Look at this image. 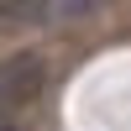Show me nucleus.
Returning a JSON list of instances; mask_svg holds the SVG:
<instances>
[{
    "label": "nucleus",
    "instance_id": "nucleus-2",
    "mask_svg": "<svg viewBox=\"0 0 131 131\" xmlns=\"http://www.w3.org/2000/svg\"><path fill=\"white\" fill-rule=\"evenodd\" d=\"M52 16L47 0H0V31H31Z\"/></svg>",
    "mask_w": 131,
    "mask_h": 131
},
{
    "label": "nucleus",
    "instance_id": "nucleus-3",
    "mask_svg": "<svg viewBox=\"0 0 131 131\" xmlns=\"http://www.w3.org/2000/svg\"><path fill=\"white\" fill-rule=\"evenodd\" d=\"M105 0H63L58 5V16H89V10H100Z\"/></svg>",
    "mask_w": 131,
    "mask_h": 131
},
{
    "label": "nucleus",
    "instance_id": "nucleus-4",
    "mask_svg": "<svg viewBox=\"0 0 131 131\" xmlns=\"http://www.w3.org/2000/svg\"><path fill=\"white\" fill-rule=\"evenodd\" d=\"M0 131H21V126H16V115H0Z\"/></svg>",
    "mask_w": 131,
    "mask_h": 131
},
{
    "label": "nucleus",
    "instance_id": "nucleus-1",
    "mask_svg": "<svg viewBox=\"0 0 131 131\" xmlns=\"http://www.w3.org/2000/svg\"><path fill=\"white\" fill-rule=\"evenodd\" d=\"M47 84V68H42L37 52H16V58L0 63V115H16L21 105H31Z\"/></svg>",
    "mask_w": 131,
    "mask_h": 131
}]
</instances>
